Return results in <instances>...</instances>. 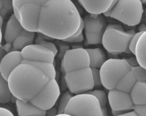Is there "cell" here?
Listing matches in <instances>:
<instances>
[{
    "mask_svg": "<svg viewBox=\"0 0 146 116\" xmlns=\"http://www.w3.org/2000/svg\"><path fill=\"white\" fill-rule=\"evenodd\" d=\"M135 56L139 64L146 69V31L141 34L137 42Z\"/></svg>",
    "mask_w": 146,
    "mask_h": 116,
    "instance_id": "9a60e30c",
    "label": "cell"
},
{
    "mask_svg": "<svg viewBox=\"0 0 146 116\" xmlns=\"http://www.w3.org/2000/svg\"><path fill=\"white\" fill-rule=\"evenodd\" d=\"M86 49L89 54L90 67L92 71L94 80L99 81L100 80V70L107 60L106 55L103 50L100 48Z\"/></svg>",
    "mask_w": 146,
    "mask_h": 116,
    "instance_id": "8fae6325",
    "label": "cell"
},
{
    "mask_svg": "<svg viewBox=\"0 0 146 116\" xmlns=\"http://www.w3.org/2000/svg\"><path fill=\"white\" fill-rule=\"evenodd\" d=\"M82 18L71 0H43L38 32L56 40H64L79 29Z\"/></svg>",
    "mask_w": 146,
    "mask_h": 116,
    "instance_id": "3957f363",
    "label": "cell"
},
{
    "mask_svg": "<svg viewBox=\"0 0 146 116\" xmlns=\"http://www.w3.org/2000/svg\"><path fill=\"white\" fill-rule=\"evenodd\" d=\"M59 41L56 42L57 45L59 47V53H58V59L62 60L64 57L66 51L70 49V46L66 43V42H64L62 40H58Z\"/></svg>",
    "mask_w": 146,
    "mask_h": 116,
    "instance_id": "44dd1931",
    "label": "cell"
},
{
    "mask_svg": "<svg viewBox=\"0 0 146 116\" xmlns=\"http://www.w3.org/2000/svg\"><path fill=\"white\" fill-rule=\"evenodd\" d=\"M37 33L38 35V37L36 40V43L42 44V45L47 47V48L51 49L52 51H54L55 55L56 56V55L58 53V50L56 45H55V44H54L52 42H48V41L45 40L44 38L41 37V33H40V32H37Z\"/></svg>",
    "mask_w": 146,
    "mask_h": 116,
    "instance_id": "ffe728a7",
    "label": "cell"
},
{
    "mask_svg": "<svg viewBox=\"0 0 146 116\" xmlns=\"http://www.w3.org/2000/svg\"><path fill=\"white\" fill-rule=\"evenodd\" d=\"M64 113L72 116H102V108L98 99L87 92L74 95L70 99Z\"/></svg>",
    "mask_w": 146,
    "mask_h": 116,
    "instance_id": "ba28073f",
    "label": "cell"
},
{
    "mask_svg": "<svg viewBox=\"0 0 146 116\" xmlns=\"http://www.w3.org/2000/svg\"><path fill=\"white\" fill-rule=\"evenodd\" d=\"M0 116H14L13 114L7 109L1 107L0 108Z\"/></svg>",
    "mask_w": 146,
    "mask_h": 116,
    "instance_id": "cb8c5ba5",
    "label": "cell"
},
{
    "mask_svg": "<svg viewBox=\"0 0 146 116\" xmlns=\"http://www.w3.org/2000/svg\"><path fill=\"white\" fill-rule=\"evenodd\" d=\"M56 74L54 63L22 60L10 72L7 81L17 99L47 110L60 95Z\"/></svg>",
    "mask_w": 146,
    "mask_h": 116,
    "instance_id": "6da1fadb",
    "label": "cell"
},
{
    "mask_svg": "<svg viewBox=\"0 0 146 116\" xmlns=\"http://www.w3.org/2000/svg\"><path fill=\"white\" fill-rule=\"evenodd\" d=\"M20 53L19 51H12L6 53L2 59L0 64L1 75L7 80L12 70L20 64Z\"/></svg>",
    "mask_w": 146,
    "mask_h": 116,
    "instance_id": "4fadbf2b",
    "label": "cell"
},
{
    "mask_svg": "<svg viewBox=\"0 0 146 116\" xmlns=\"http://www.w3.org/2000/svg\"><path fill=\"white\" fill-rule=\"evenodd\" d=\"M145 24H146V10H145Z\"/></svg>",
    "mask_w": 146,
    "mask_h": 116,
    "instance_id": "4dcf8cb0",
    "label": "cell"
},
{
    "mask_svg": "<svg viewBox=\"0 0 146 116\" xmlns=\"http://www.w3.org/2000/svg\"><path fill=\"white\" fill-rule=\"evenodd\" d=\"M58 114V109L55 107H52L46 110V116H55Z\"/></svg>",
    "mask_w": 146,
    "mask_h": 116,
    "instance_id": "d4e9b609",
    "label": "cell"
},
{
    "mask_svg": "<svg viewBox=\"0 0 146 116\" xmlns=\"http://www.w3.org/2000/svg\"><path fill=\"white\" fill-rule=\"evenodd\" d=\"M140 1L141 2L143 5H146V0H140Z\"/></svg>",
    "mask_w": 146,
    "mask_h": 116,
    "instance_id": "f546056e",
    "label": "cell"
},
{
    "mask_svg": "<svg viewBox=\"0 0 146 116\" xmlns=\"http://www.w3.org/2000/svg\"><path fill=\"white\" fill-rule=\"evenodd\" d=\"M12 11H13V0H1L0 16L4 18Z\"/></svg>",
    "mask_w": 146,
    "mask_h": 116,
    "instance_id": "ac0fdd59",
    "label": "cell"
},
{
    "mask_svg": "<svg viewBox=\"0 0 146 116\" xmlns=\"http://www.w3.org/2000/svg\"><path fill=\"white\" fill-rule=\"evenodd\" d=\"M143 32H139V31L137 32H136L130 41L129 45V50L131 52V53H132L133 55L135 54V49H136V46L137 43V42H138L140 36L141 35V34Z\"/></svg>",
    "mask_w": 146,
    "mask_h": 116,
    "instance_id": "7402d4cb",
    "label": "cell"
},
{
    "mask_svg": "<svg viewBox=\"0 0 146 116\" xmlns=\"http://www.w3.org/2000/svg\"><path fill=\"white\" fill-rule=\"evenodd\" d=\"M133 29L125 31L119 24H109L103 36L102 43L110 53L116 55L121 53H130L129 45L135 34Z\"/></svg>",
    "mask_w": 146,
    "mask_h": 116,
    "instance_id": "8992f818",
    "label": "cell"
},
{
    "mask_svg": "<svg viewBox=\"0 0 146 116\" xmlns=\"http://www.w3.org/2000/svg\"><path fill=\"white\" fill-rule=\"evenodd\" d=\"M87 92L91 93L97 97V98L98 99V100L99 101L101 107L106 106L107 101L108 100V96H107L106 93L104 91H103L102 90L96 89L94 90H90V91H88Z\"/></svg>",
    "mask_w": 146,
    "mask_h": 116,
    "instance_id": "d6986e66",
    "label": "cell"
},
{
    "mask_svg": "<svg viewBox=\"0 0 146 116\" xmlns=\"http://www.w3.org/2000/svg\"><path fill=\"white\" fill-rule=\"evenodd\" d=\"M63 84L74 94L92 90L95 87L90 59L86 49L78 47L67 50L61 60Z\"/></svg>",
    "mask_w": 146,
    "mask_h": 116,
    "instance_id": "277c9868",
    "label": "cell"
},
{
    "mask_svg": "<svg viewBox=\"0 0 146 116\" xmlns=\"http://www.w3.org/2000/svg\"><path fill=\"white\" fill-rule=\"evenodd\" d=\"M146 31V24H141L138 28L139 32H145Z\"/></svg>",
    "mask_w": 146,
    "mask_h": 116,
    "instance_id": "83f0119b",
    "label": "cell"
},
{
    "mask_svg": "<svg viewBox=\"0 0 146 116\" xmlns=\"http://www.w3.org/2000/svg\"><path fill=\"white\" fill-rule=\"evenodd\" d=\"M74 94L72 93L69 90L66 91L60 98L59 106L58 108V114L64 113L65 109L70 100L73 97Z\"/></svg>",
    "mask_w": 146,
    "mask_h": 116,
    "instance_id": "e0dca14e",
    "label": "cell"
},
{
    "mask_svg": "<svg viewBox=\"0 0 146 116\" xmlns=\"http://www.w3.org/2000/svg\"><path fill=\"white\" fill-rule=\"evenodd\" d=\"M108 100L112 110H134L146 116V69L131 65L109 90Z\"/></svg>",
    "mask_w": 146,
    "mask_h": 116,
    "instance_id": "7a4b0ae2",
    "label": "cell"
},
{
    "mask_svg": "<svg viewBox=\"0 0 146 116\" xmlns=\"http://www.w3.org/2000/svg\"><path fill=\"white\" fill-rule=\"evenodd\" d=\"M84 30L87 44L94 45L102 43L107 23L103 14H89L83 19Z\"/></svg>",
    "mask_w": 146,
    "mask_h": 116,
    "instance_id": "9c48e42d",
    "label": "cell"
},
{
    "mask_svg": "<svg viewBox=\"0 0 146 116\" xmlns=\"http://www.w3.org/2000/svg\"><path fill=\"white\" fill-rule=\"evenodd\" d=\"M116 116H139L134 110H131Z\"/></svg>",
    "mask_w": 146,
    "mask_h": 116,
    "instance_id": "484cf974",
    "label": "cell"
},
{
    "mask_svg": "<svg viewBox=\"0 0 146 116\" xmlns=\"http://www.w3.org/2000/svg\"><path fill=\"white\" fill-rule=\"evenodd\" d=\"M84 39L83 34L82 33L80 35L78 36H74L72 35L71 36L68 37V38L63 40L64 42H68V43H80L82 42Z\"/></svg>",
    "mask_w": 146,
    "mask_h": 116,
    "instance_id": "603a6c76",
    "label": "cell"
},
{
    "mask_svg": "<svg viewBox=\"0 0 146 116\" xmlns=\"http://www.w3.org/2000/svg\"><path fill=\"white\" fill-rule=\"evenodd\" d=\"M55 116H72V115L68 114H66V113H63V114H58Z\"/></svg>",
    "mask_w": 146,
    "mask_h": 116,
    "instance_id": "f1b7e54d",
    "label": "cell"
},
{
    "mask_svg": "<svg viewBox=\"0 0 146 116\" xmlns=\"http://www.w3.org/2000/svg\"><path fill=\"white\" fill-rule=\"evenodd\" d=\"M15 103L18 116H46V110L37 107L30 102H25L17 99Z\"/></svg>",
    "mask_w": 146,
    "mask_h": 116,
    "instance_id": "5bb4252c",
    "label": "cell"
},
{
    "mask_svg": "<svg viewBox=\"0 0 146 116\" xmlns=\"http://www.w3.org/2000/svg\"><path fill=\"white\" fill-rule=\"evenodd\" d=\"M20 52L21 60H31L54 63L56 56L51 49L40 44H31L23 48Z\"/></svg>",
    "mask_w": 146,
    "mask_h": 116,
    "instance_id": "30bf717a",
    "label": "cell"
},
{
    "mask_svg": "<svg viewBox=\"0 0 146 116\" xmlns=\"http://www.w3.org/2000/svg\"><path fill=\"white\" fill-rule=\"evenodd\" d=\"M78 1L89 14H101L110 9L113 0H78Z\"/></svg>",
    "mask_w": 146,
    "mask_h": 116,
    "instance_id": "7c38bea8",
    "label": "cell"
},
{
    "mask_svg": "<svg viewBox=\"0 0 146 116\" xmlns=\"http://www.w3.org/2000/svg\"><path fill=\"white\" fill-rule=\"evenodd\" d=\"M102 111V116H110L108 113V110L107 108V106H103L101 107Z\"/></svg>",
    "mask_w": 146,
    "mask_h": 116,
    "instance_id": "4316f807",
    "label": "cell"
},
{
    "mask_svg": "<svg viewBox=\"0 0 146 116\" xmlns=\"http://www.w3.org/2000/svg\"><path fill=\"white\" fill-rule=\"evenodd\" d=\"M143 12V4L140 0H119L103 14L128 26H135L140 23Z\"/></svg>",
    "mask_w": 146,
    "mask_h": 116,
    "instance_id": "52a82bcc",
    "label": "cell"
},
{
    "mask_svg": "<svg viewBox=\"0 0 146 116\" xmlns=\"http://www.w3.org/2000/svg\"><path fill=\"white\" fill-rule=\"evenodd\" d=\"M17 98L13 95L8 81L2 75L0 77V102L6 103L10 101L15 102Z\"/></svg>",
    "mask_w": 146,
    "mask_h": 116,
    "instance_id": "2e32d148",
    "label": "cell"
},
{
    "mask_svg": "<svg viewBox=\"0 0 146 116\" xmlns=\"http://www.w3.org/2000/svg\"><path fill=\"white\" fill-rule=\"evenodd\" d=\"M35 33L26 30L13 14L6 23L3 38L4 44L1 45V48L6 53L20 51L26 46L33 44Z\"/></svg>",
    "mask_w": 146,
    "mask_h": 116,
    "instance_id": "5b68a950",
    "label": "cell"
}]
</instances>
